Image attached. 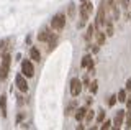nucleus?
<instances>
[{"label":"nucleus","mask_w":131,"mask_h":130,"mask_svg":"<svg viewBox=\"0 0 131 130\" xmlns=\"http://www.w3.org/2000/svg\"><path fill=\"white\" fill-rule=\"evenodd\" d=\"M92 10H93V5H92V2L90 0H87V2H84L82 5L79 7V13H80V22L77 23V26L82 28L87 23V20L90 18V15H92Z\"/></svg>","instance_id":"1"},{"label":"nucleus","mask_w":131,"mask_h":130,"mask_svg":"<svg viewBox=\"0 0 131 130\" xmlns=\"http://www.w3.org/2000/svg\"><path fill=\"white\" fill-rule=\"evenodd\" d=\"M10 66H12V56L5 53L2 56V61H0V81H5L8 72H10Z\"/></svg>","instance_id":"2"},{"label":"nucleus","mask_w":131,"mask_h":130,"mask_svg":"<svg viewBox=\"0 0 131 130\" xmlns=\"http://www.w3.org/2000/svg\"><path fill=\"white\" fill-rule=\"evenodd\" d=\"M64 26H66V15H62V13L54 15L51 20V28L52 30H62Z\"/></svg>","instance_id":"3"},{"label":"nucleus","mask_w":131,"mask_h":130,"mask_svg":"<svg viewBox=\"0 0 131 130\" xmlns=\"http://www.w3.org/2000/svg\"><path fill=\"white\" fill-rule=\"evenodd\" d=\"M21 74L25 78H33V76H35V68H33L30 59L21 61Z\"/></svg>","instance_id":"4"},{"label":"nucleus","mask_w":131,"mask_h":130,"mask_svg":"<svg viewBox=\"0 0 131 130\" xmlns=\"http://www.w3.org/2000/svg\"><path fill=\"white\" fill-rule=\"evenodd\" d=\"M82 92V81L79 79V78H74L72 81H71V94L74 96V97H77Z\"/></svg>","instance_id":"5"},{"label":"nucleus","mask_w":131,"mask_h":130,"mask_svg":"<svg viewBox=\"0 0 131 130\" xmlns=\"http://www.w3.org/2000/svg\"><path fill=\"white\" fill-rule=\"evenodd\" d=\"M38 40H39V41H48L51 46L56 43V36H52V33L49 30H43V31H41V33L38 35Z\"/></svg>","instance_id":"6"},{"label":"nucleus","mask_w":131,"mask_h":130,"mask_svg":"<svg viewBox=\"0 0 131 130\" xmlns=\"http://www.w3.org/2000/svg\"><path fill=\"white\" fill-rule=\"evenodd\" d=\"M15 84H16V87H18L21 92L28 91V82H26V78H25L23 74H16L15 76Z\"/></svg>","instance_id":"7"},{"label":"nucleus","mask_w":131,"mask_h":130,"mask_svg":"<svg viewBox=\"0 0 131 130\" xmlns=\"http://www.w3.org/2000/svg\"><path fill=\"white\" fill-rule=\"evenodd\" d=\"M125 115H126V110H118V112H116V115H115V120H113V125H115V128H120L121 125H123Z\"/></svg>","instance_id":"8"},{"label":"nucleus","mask_w":131,"mask_h":130,"mask_svg":"<svg viewBox=\"0 0 131 130\" xmlns=\"http://www.w3.org/2000/svg\"><path fill=\"white\" fill-rule=\"evenodd\" d=\"M93 38L97 40V44H105V41H106V35H105V31H103V30H98V28H97L95 36H93Z\"/></svg>","instance_id":"9"},{"label":"nucleus","mask_w":131,"mask_h":130,"mask_svg":"<svg viewBox=\"0 0 131 130\" xmlns=\"http://www.w3.org/2000/svg\"><path fill=\"white\" fill-rule=\"evenodd\" d=\"M0 114H2V117H7V96L5 94L0 96Z\"/></svg>","instance_id":"10"},{"label":"nucleus","mask_w":131,"mask_h":130,"mask_svg":"<svg viewBox=\"0 0 131 130\" xmlns=\"http://www.w3.org/2000/svg\"><path fill=\"white\" fill-rule=\"evenodd\" d=\"M95 31H97L95 23H90V25L87 26V35H85V40H87V41H90V40L95 36Z\"/></svg>","instance_id":"11"},{"label":"nucleus","mask_w":131,"mask_h":130,"mask_svg":"<svg viewBox=\"0 0 131 130\" xmlns=\"http://www.w3.org/2000/svg\"><path fill=\"white\" fill-rule=\"evenodd\" d=\"M80 66L82 68H93V59H92V56L90 54H87V56H84V58H82V63H80Z\"/></svg>","instance_id":"12"},{"label":"nucleus","mask_w":131,"mask_h":130,"mask_svg":"<svg viewBox=\"0 0 131 130\" xmlns=\"http://www.w3.org/2000/svg\"><path fill=\"white\" fill-rule=\"evenodd\" d=\"M85 114H87V109L85 107H79V109H75V114H74V117H75V120H84L85 119Z\"/></svg>","instance_id":"13"},{"label":"nucleus","mask_w":131,"mask_h":130,"mask_svg":"<svg viewBox=\"0 0 131 130\" xmlns=\"http://www.w3.org/2000/svg\"><path fill=\"white\" fill-rule=\"evenodd\" d=\"M30 56H31V59H33V61L39 63V59H41V53H39L38 48H31V50H30Z\"/></svg>","instance_id":"14"},{"label":"nucleus","mask_w":131,"mask_h":130,"mask_svg":"<svg viewBox=\"0 0 131 130\" xmlns=\"http://www.w3.org/2000/svg\"><path fill=\"white\" fill-rule=\"evenodd\" d=\"M126 89H121V91H118V96H116V99H118V102H126Z\"/></svg>","instance_id":"15"},{"label":"nucleus","mask_w":131,"mask_h":130,"mask_svg":"<svg viewBox=\"0 0 131 130\" xmlns=\"http://www.w3.org/2000/svg\"><path fill=\"white\" fill-rule=\"evenodd\" d=\"M89 89H90V92H92V94H97V91H98V82L95 79L92 81V82L89 84Z\"/></svg>","instance_id":"16"},{"label":"nucleus","mask_w":131,"mask_h":130,"mask_svg":"<svg viewBox=\"0 0 131 130\" xmlns=\"http://www.w3.org/2000/svg\"><path fill=\"white\" fill-rule=\"evenodd\" d=\"M125 117H126V128H131V107H128Z\"/></svg>","instance_id":"17"},{"label":"nucleus","mask_w":131,"mask_h":130,"mask_svg":"<svg viewBox=\"0 0 131 130\" xmlns=\"http://www.w3.org/2000/svg\"><path fill=\"white\" fill-rule=\"evenodd\" d=\"M93 119H95V112H93V110H87V114H85V120L92 122Z\"/></svg>","instance_id":"18"},{"label":"nucleus","mask_w":131,"mask_h":130,"mask_svg":"<svg viewBox=\"0 0 131 130\" xmlns=\"http://www.w3.org/2000/svg\"><path fill=\"white\" fill-rule=\"evenodd\" d=\"M103 119H105V110H98V114H97V122H98V124H102Z\"/></svg>","instance_id":"19"},{"label":"nucleus","mask_w":131,"mask_h":130,"mask_svg":"<svg viewBox=\"0 0 131 130\" xmlns=\"http://www.w3.org/2000/svg\"><path fill=\"white\" fill-rule=\"evenodd\" d=\"M110 127H112V122H110V120H105V122H102V130H108Z\"/></svg>","instance_id":"20"},{"label":"nucleus","mask_w":131,"mask_h":130,"mask_svg":"<svg viewBox=\"0 0 131 130\" xmlns=\"http://www.w3.org/2000/svg\"><path fill=\"white\" fill-rule=\"evenodd\" d=\"M116 96H112V97H110V100H108V105H110V107H113V105L115 104H116Z\"/></svg>","instance_id":"21"},{"label":"nucleus","mask_w":131,"mask_h":130,"mask_svg":"<svg viewBox=\"0 0 131 130\" xmlns=\"http://www.w3.org/2000/svg\"><path fill=\"white\" fill-rule=\"evenodd\" d=\"M74 107H75V102H72V104L67 107V112H66V115H71V114L74 112Z\"/></svg>","instance_id":"22"},{"label":"nucleus","mask_w":131,"mask_h":130,"mask_svg":"<svg viewBox=\"0 0 131 130\" xmlns=\"http://www.w3.org/2000/svg\"><path fill=\"white\" fill-rule=\"evenodd\" d=\"M125 89H126V92H128V91H131V79H128V81H126V86H125Z\"/></svg>","instance_id":"23"},{"label":"nucleus","mask_w":131,"mask_h":130,"mask_svg":"<svg viewBox=\"0 0 131 130\" xmlns=\"http://www.w3.org/2000/svg\"><path fill=\"white\" fill-rule=\"evenodd\" d=\"M126 105H128V107H131V96L126 97Z\"/></svg>","instance_id":"24"},{"label":"nucleus","mask_w":131,"mask_h":130,"mask_svg":"<svg viewBox=\"0 0 131 130\" xmlns=\"http://www.w3.org/2000/svg\"><path fill=\"white\" fill-rule=\"evenodd\" d=\"M79 2H80V3H84V2H87V0H79Z\"/></svg>","instance_id":"25"}]
</instances>
